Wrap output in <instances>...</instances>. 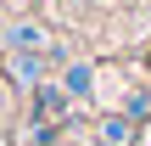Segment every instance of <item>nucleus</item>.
<instances>
[{"mask_svg": "<svg viewBox=\"0 0 151 146\" xmlns=\"http://www.w3.org/2000/svg\"><path fill=\"white\" fill-rule=\"evenodd\" d=\"M6 73H11L17 84H39V56H28V51H11V62H6Z\"/></svg>", "mask_w": 151, "mask_h": 146, "instance_id": "obj_2", "label": "nucleus"}, {"mask_svg": "<svg viewBox=\"0 0 151 146\" xmlns=\"http://www.w3.org/2000/svg\"><path fill=\"white\" fill-rule=\"evenodd\" d=\"M6 45H11V51H34V56H39V51L50 45V34H45L39 23H34V28H28V23H17V28L6 34Z\"/></svg>", "mask_w": 151, "mask_h": 146, "instance_id": "obj_1", "label": "nucleus"}, {"mask_svg": "<svg viewBox=\"0 0 151 146\" xmlns=\"http://www.w3.org/2000/svg\"><path fill=\"white\" fill-rule=\"evenodd\" d=\"M101 146H134V124L129 118H106L101 124Z\"/></svg>", "mask_w": 151, "mask_h": 146, "instance_id": "obj_3", "label": "nucleus"}, {"mask_svg": "<svg viewBox=\"0 0 151 146\" xmlns=\"http://www.w3.org/2000/svg\"><path fill=\"white\" fill-rule=\"evenodd\" d=\"M62 96H90V68H84V62H73V68H67V79H62Z\"/></svg>", "mask_w": 151, "mask_h": 146, "instance_id": "obj_4", "label": "nucleus"}]
</instances>
